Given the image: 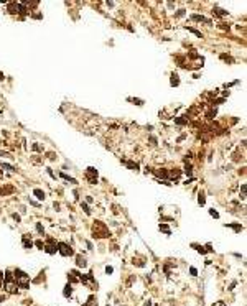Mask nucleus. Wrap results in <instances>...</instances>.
Returning <instances> with one entry per match:
<instances>
[{"label": "nucleus", "mask_w": 247, "mask_h": 306, "mask_svg": "<svg viewBox=\"0 0 247 306\" xmlns=\"http://www.w3.org/2000/svg\"><path fill=\"white\" fill-rule=\"evenodd\" d=\"M13 280H15L17 286L23 288V290L30 288V275H27L23 270H20V268L13 270Z\"/></svg>", "instance_id": "obj_1"}, {"label": "nucleus", "mask_w": 247, "mask_h": 306, "mask_svg": "<svg viewBox=\"0 0 247 306\" xmlns=\"http://www.w3.org/2000/svg\"><path fill=\"white\" fill-rule=\"evenodd\" d=\"M92 232H94V237H97V239L109 237V231H107V227H106L102 222H96L94 224V225H92Z\"/></svg>", "instance_id": "obj_2"}, {"label": "nucleus", "mask_w": 247, "mask_h": 306, "mask_svg": "<svg viewBox=\"0 0 247 306\" xmlns=\"http://www.w3.org/2000/svg\"><path fill=\"white\" fill-rule=\"evenodd\" d=\"M58 252H59L63 257H71V255H74V250L68 245V244H64V242H59V244H58Z\"/></svg>", "instance_id": "obj_3"}, {"label": "nucleus", "mask_w": 247, "mask_h": 306, "mask_svg": "<svg viewBox=\"0 0 247 306\" xmlns=\"http://www.w3.org/2000/svg\"><path fill=\"white\" fill-rule=\"evenodd\" d=\"M45 252L46 253H49V255H55L56 252H58V244H55V239H48L46 240V245H45Z\"/></svg>", "instance_id": "obj_4"}, {"label": "nucleus", "mask_w": 247, "mask_h": 306, "mask_svg": "<svg viewBox=\"0 0 247 306\" xmlns=\"http://www.w3.org/2000/svg\"><path fill=\"white\" fill-rule=\"evenodd\" d=\"M86 178H87V181H89L91 184H96V183H97V170L89 166L87 170H86Z\"/></svg>", "instance_id": "obj_5"}, {"label": "nucleus", "mask_w": 247, "mask_h": 306, "mask_svg": "<svg viewBox=\"0 0 247 306\" xmlns=\"http://www.w3.org/2000/svg\"><path fill=\"white\" fill-rule=\"evenodd\" d=\"M68 280H69V283H79V273L73 270V272H69V275H68Z\"/></svg>", "instance_id": "obj_6"}, {"label": "nucleus", "mask_w": 247, "mask_h": 306, "mask_svg": "<svg viewBox=\"0 0 247 306\" xmlns=\"http://www.w3.org/2000/svg\"><path fill=\"white\" fill-rule=\"evenodd\" d=\"M21 242H23V247H25V249H31V247H33V240H31V239H28L27 234L21 237Z\"/></svg>", "instance_id": "obj_7"}, {"label": "nucleus", "mask_w": 247, "mask_h": 306, "mask_svg": "<svg viewBox=\"0 0 247 306\" xmlns=\"http://www.w3.org/2000/svg\"><path fill=\"white\" fill-rule=\"evenodd\" d=\"M155 175L160 176V178H163V181H166V179H168V170H165V168H162V170H155Z\"/></svg>", "instance_id": "obj_8"}, {"label": "nucleus", "mask_w": 247, "mask_h": 306, "mask_svg": "<svg viewBox=\"0 0 247 306\" xmlns=\"http://www.w3.org/2000/svg\"><path fill=\"white\" fill-rule=\"evenodd\" d=\"M76 265L84 268V267H87V262H86V258H84L82 255H78V257H76Z\"/></svg>", "instance_id": "obj_9"}, {"label": "nucleus", "mask_w": 247, "mask_h": 306, "mask_svg": "<svg viewBox=\"0 0 247 306\" xmlns=\"http://www.w3.org/2000/svg\"><path fill=\"white\" fill-rule=\"evenodd\" d=\"M33 194L36 196L38 199H40V201H43V199H45V191H43V189H40V188H35V189H33Z\"/></svg>", "instance_id": "obj_10"}, {"label": "nucleus", "mask_w": 247, "mask_h": 306, "mask_svg": "<svg viewBox=\"0 0 247 306\" xmlns=\"http://www.w3.org/2000/svg\"><path fill=\"white\" fill-rule=\"evenodd\" d=\"M170 84H171L173 87L180 86V76H178V74H175V73H171V79H170Z\"/></svg>", "instance_id": "obj_11"}, {"label": "nucleus", "mask_w": 247, "mask_h": 306, "mask_svg": "<svg viewBox=\"0 0 247 306\" xmlns=\"http://www.w3.org/2000/svg\"><path fill=\"white\" fill-rule=\"evenodd\" d=\"M124 165L128 168V170H134V171H138V163H134V161H124Z\"/></svg>", "instance_id": "obj_12"}, {"label": "nucleus", "mask_w": 247, "mask_h": 306, "mask_svg": "<svg viewBox=\"0 0 247 306\" xmlns=\"http://www.w3.org/2000/svg\"><path fill=\"white\" fill-rule=\"evenodd\" d=\"M71 293H73V286H71V283H68L66 286H64V290H63V295L66 298H69L71 296Z\"/></svg>", "instance_id": "obj_13"}, {"label": "nucleus", "mask_w": 247, "mask_h": 306, "mask_svg": "<svg viewBox=\"0 0 247 306\" xmlns=\"http://www.w3.org/2000/svg\"><path fill=\"white\" fill-rule=\"evenodd\" d=\"M8 12L10 13H18V3H17V2L8 3Z\"/></svg>", "instance_id": "obj_14"}, {"label": "nucleus", "mask_w": 247, "mask_h": 306, "mask_svg": "<svg viewBox=\"0 0 247 306\" xmlns=\"http://www.w3.org/2000/svg\"><path fill=\"white\" fill-rule=\"evenodd\" d=\"M191 20H194V21H204V23H211V20L204 18L203 15H191Z\"/></svg>", "instance_id": "obj_15"}, {"label": "nucleus", "mask_w": 247, "mask_h": 306, "mask_svg": "<svg viewBox=\"0 0 247 306\" xmlns=\"http://www.w3.org/2000/svg\"><path fill=\"white\" fill-rule=\"evenodd\" d=\"M175 123L176 125H184V123H188V117H175Z\"/></svg>", "instance_id": "obj_16"}, {"label": "nucleus", "mask_w": 247, "mask_h": 306, "mask_svg": "<svg viewBox=\"0 0 247 306\" xmlns=\"http://www.w3.org/2000/svg\"><path fill=\"white\" fill-rule=\"evenodd\" d=\"M184 173H186V176H193V165L191 163H186L184 165Z\"/></svg>", "instance_id": "obj_17"}, {"label": "nucleus", "mask_w": 247, "mask_h": 306, "mask_svg": "<svg viewBox=\"0 0 247 306\" xmlns=\"http://www.w3.org/2000/svg\"><path fill=\"white\" fill-rule=\"evenodd\" d=\"M158 229H160L162 232H165V234H168V235H171V231H170V227H168L166 224H160V225H158Z\"/></svg>", "instance_id": "obj_18"}, {"label": "nucleus", "mask_w": 247, "mask_h": 306, "mask_svg": "<svg viewBox=\"0 0 247 306\" xmlns=\"http://www.w3.org/2000/svg\"><path fill=\"white\" fill-rule=\"evenodd\" d=\"M59 176L63 178V179H66V181H69V183H73V184H76V183H78V181H76V179H74V178H71V176H69V175H66V173H61V175H59Z\"/></svg>", "instance_id": "obj_19"}, {"label": "nucleus", "mask_w": 247, "mask_h": 306, "mask_svg": "<svg viewBox=\"0 0 247 306\" xmlns=\"http://www.w3.org/2000/svg\"><path fill=\"white\" fill-rule=\"evenodd\" d=\"M212 12H216V15H219V17H226V15H227V12H226V10H222V8H219V7H214Z\"/></svg>", "instance_id": "obj_20"}, {"label": "nucleus", "mask_w": 247, "mask_h": 306, "mask_svg": "<svg viewBox=\"0 0 247 306\" xmlns=\"http://www.w3.org/2000/svg\"><path fill=\"white\" fill-rule=\"evenodd\" d=\"M226 227H232L236 232H240V231H242V225H240V224H226Z\"/></svg>", "instance_id": "obj_21"}, {"label": "nucleus", "mask_w": 247, "mask_h": 306, "mask_svg": "<svg viewBox=\"0 0 247 306\" xmlns=\"http://www.w3.org/2000/svg\"><path fill=\"white\" fill-rule=\"evenodd\" d=\"M186 30H188V31H191V33H194V35H196L198 38H203V33L199 31V30H196V28H191V27H190V28H186Z\"/></svg>", "instance_id": "obj_22"}, {"label": "nucleus", "mask_w": 247, "mask_h": 306, "mask_svg": "<svg viewBox=\"0 0 247 306\" xmlns=\"http://www.w3.org/2000/svg\"><path fill=\"white\" fill-rule=\"evenodd\" d=\"M204 203H206L204 193H199V196H198V204H199V206H204Z\"/></svg>", "instance_id": "obj_23"}, {"label": "nucleus", "mask_w": 247, "mask_h": 306, "mask_svg": "<svg viewBox=\"0 0 247 306\" xmlns=\"http://www.w3.org/2000/svg\"><path fill=\"white\" fill-rule=\"evenodd\" d=\"M2 170H8V171H15V168L8 165V163H2Z\"/></svg>", "instance_id": "obj_24"}, {"label": "nucleus", "mask_w": 247, "mask_h": 306, "mask_svg": "<svg viewBox=\"0 0 247 306\" xmlns=\"http://www.w3.org/2000/svg\"><path fill=\"white\" fill-rule=\"evenodd\" d=\"M81 207H82V209H84V212L87 214V216H89V214H91V209H89V206H87V204H86V203H81Z\"/></svg>", "instance_id": "obj_25"}, {"label": "nucleus", "mask_w": 247, "mask_h": 306, "mask_svg": "<svg viewBox=\"0 0 247 306\" xmlns=\"http://www.w3.org/2000/svg\"><path fill=\"white\" fill-rule=\"evenodd\" d=\"M221 59H224V61H227V63H234V59L231 58L229 54H221Z\"/></svg>", "instance_id": "obj_26"}, {"label": "nucleus", "mask_w": 247, "mask_h": 306, "mask_svg": "<svg viewBox=\"0 0 247 306\" xmlns=\"http://www.w3.org/2000/svg\"><path fill=\"white\" fill-rule=\"evenodd\" d=\"M127 101H130V102H135L137 105H143V101H142V99H132V97H128Z\"/></svg>", "instance_id": "obj_27"}, {"label": "nucleus", "mask_w": 247, "mask_h": 306, "mask_svg": "<svg viewBox=\"0 0 247 306\" xmlns=\"http://www.w3.org/2000/svg\"><path fill=\"white\" fill-rule=\"evenodd\" d=\"M246 191H247V186L242 184V186H240V197H242V199L246 197Z\"/></svg>", "instance_id": "obj_28"}, {"label": "nucleus", "mask_w": 247, "mask_h": 306, "mask_svg": "<svg viewBox=\"0 0 247 306\" xmlns=\"http://www.w3.org/2000/svg\"><path fill=\"white\" fill-rule=\"evenodd\" d=\"M209 214L214 217V219H219V212H218L216 209H209Z\"/></svg>", "instance_id": "obj_29"}, {"label": "nucleus", "mask_w": 247, "mask_h": 306, "mask_svg": "<svg viewBox=\"0 0 247 306\" xmlns=\"http://www.w3.org/2000/svg\"><path fill=\"white\" fill-rule=\"evenodd\" d=\"M36 231L40 232V234H41V235H45V229H43V225H41V224H40V222H36Z\"/></svg>", "instance_id": "obj_30"}, {"label": "nucleus", "mask_w": 247, "mask_h": 306, "mask_svg": "<svg viewBox=\"0 0 247 306\" xmlns=\"http://www.w3.org/2000/svg\"><path fill=\"white\" fill-rule=\"evenodd\" d=\"M184 15H186V10H184V8H181V10H178V12H176V17H178V18H180V17H184Z\"/></svg>", "instance_id": "obj_31"}, {"label": "nucleus", "mask_w": 247, "mask_h": 306, "mask_svg": "<svg viewBox=\"0 0 247 306\" xmlns=\"http://www.w3.org/2000/svg\"><path fill=\"white\" fill-rule=\"evenodd\" d=\"M31 148L35 150V151H43V148H41V147H40L38 143H33V145H31Z\"/></svg>", "instance_id": "obj_32"}, {"label": "nucleus", "mask_w": 247, "mask_h": 306, "mask_svg": "<svg viewBox=\"0 0 247 306\" xmlns=\"http://www.w3.org/2000/svg\"><path fill=\"white\" fill-rule=\"evenodd\" d=\"M12 217H13V221H17V222H21V217H20L17 212H13L12 214Z\"/></svg>", "instance_id": "obj_33"}, {"label": "nucleus", "mask_w": 247, "mask_h": 306, "mask_svg": "<svg viewBox=\"0 0 247 306\" xmlns=\"http://www.w3.org/2000/svg\"><path fill=\"white\" fill-rule=\"evenodd\" d=\"M35 245H36L38 249H45V244H43L41 240H36V242H35Z\"/></svg>", "instance_id": "obj_34"}, {"label": "nucleus", "mask_w": 247, "mask_h": 306, "mask_svg": "<svg viewBox=\"0 0 247 306\" xmlns=\"http://www.w3.org/2000/svg\"><path fill=\"white\" fill-rule=\"evenodd\" d=\"M46 171H48V175H49V176L53 178V179H56V175L53 173V171H51V168H46Z\"/></svg>", "instance_id": "obj_35"}, {"label": "nucleus", "mask_w": 247, "mask_h": 306, "mask_svg": "<svg viewBox=\"0 0 247 306\" xmlns=\"http://www.w3.org/2000/svg\"><path fill=\"white\" fill-rule=\"evenodd\" d=\"M190 273H191L193 277H196V275H198V270L194 268V267H191V268H190Z\"/></svg>", "instance_id": "obj_36"}, {"label": "nucleus", "mask_w": 247, "mask_h": 306, "mask_svg": "<svg viewBox=\"0 0 247 306\" xmlns=\"http://www.w3.org/2000/svg\"><path fill=\"white\" fill-rule=\"evenodd\" d=\"M112 272H114V268H112V267H109V265H107V267H106V273H107V275H110V273H112Z\"/></svg>", "instance_id": "obj_37"}, {"label": "nucleus", "mask_w": 247, "mask_h": 306, "mask_svg": "<svg viewBox=\"0 0 247 306\" xmlns=\"http://www.w3.org/2000/svg\"><path fill=\"white\" fill-rule=\"evenodd\" d=\"M28 201H30V204H31V206H40V204H38L36 201H33V199H28Z\"/></svg>", "instance_id": "obj_38"}, {"label": "nucleus", "mask_w": 247, "mask_h": 306, "mask_svg": "<svg viewBox=\"0 0 247 306\" xmlns=\"http://www.w3.org/2000/svg\"><path fill=\"white\" fill-rule=\"evenodd\" d=\"M2 280H3V273L0 272V286H2Z\"/></svg>", "instance_id": "obj_39"}, {"label": "nucleus", "mask_w": 247, "mask_h": 306, "mask_svg": "<svg viewBox=\"0 0 247 306\" xmlns=\"http://www.w3.org/2000/svg\"><path fill=\"white\" fill-rule=\"evenodd\" d=\"M0 178H3V170L0 168Z\"/></svg>", "instance_id": "obj_40"}, {"label": "nucleus", "mask_w": 247, "mask_h": 306, "mask_svg": "<svg viewBox=\"0 0 247 306\" xmlns=\"http://www.w3.org/2000/svg\"><path fill=\"white\" fill-rule=\"evenodd\" d=\"M219 306H226V303L224 301H219Z\"/></svg>", "instance_id": "obj_41"}, {"label": "nucleus", "mask_w": 247, "mask_h": 306, "mask_svg": "<svg viewBox=\"0 0 247 306\" xmlns=\"http://www.w3.org/2000/svg\"><path fill=\"white\" fill-rule=\"evenodd\" d=\"M150 305H152V303H150V301H147V303H145L143 306H150Z\"/></svg>", "instance_id": "obj_42"}, {"label": "nucleus", "mask_w": 247, "mask_h": 306, "mask_svg": "<svg viewBox=\"0 0 247 306\" xmlns=\"http://www.w3.org/2000/svg\"><path fill=\"white\" fill-rule=\"evenodd\" d=\"M3 77H5V76H3V74H2V73H0V79H3Z\"/></svg>", "instance_id": "obj_43"}, {"label": "nucleus", "mask_w": 247, "mask_h": 306, "mask_svg": "<svg viewBox=\"0 0 247 306\" xmlns=\"http://www.w3.org/2000/svg\"><path fill=\"white\" fill-rule=\"evenodd\" d=\"M211 306H216V305H211Z\"/></svg>", "instance_id": "obj_44"}, {"label": "nucleus", "mask_w": 247, "mask_h": 306, "mask_svg": "<svg viewBox=\"0 0 247 306\" xmlns=\"http://www.w3.org/2000/svg\"><path fill=\"white\" fill-rule=\"evenodd\" d=\"M107 306H109V305H107Z\"/></svg>", "instance_id": "obj_45"}]
</instances>
